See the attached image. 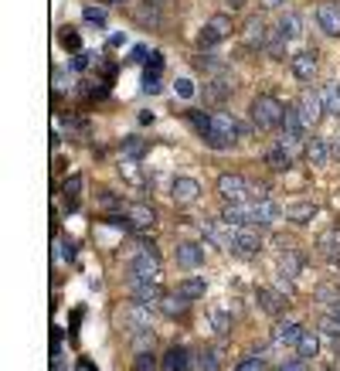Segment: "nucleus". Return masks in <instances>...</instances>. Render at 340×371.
<instances>
[{"instance_id":"nucleus-1","label":"nucleus","mask_w":340,"mask_h":371,"mask_svg":"<svg viewBox=\"0 0 340 371\" xmlns=\"http://www.w3.org/2000/svg\"><path fill=\"white\" fill-rule=\"evenodd\" d=\"M245 133V126L238 123L232 113H211V133L205 136V143L214 147V150H232L235 143H238V136Z\"/></svg>"},{"instance_id":"nucleus-2","label":"nucleus","mask_w":340,"mask_h":371,"mask_svg":"<svg viewBox=\"0 0 340 371\" xmlns=\"http://www.w3.org/2000/svg\"><path fill=\"white\" fill-rule=\"evenodd\" d=\"M283 116H286V106L276 99V96H269V92H262V96H255L252 99V123L258 129H279L283 126Z\"/></svg>"},{"instance_id":"nucleus-3","label":"nucleus","mask_w":340,"mask_h":371,"mask_svg":"<svg viewBox=\"0 0 340 371\" xmlns=\"http://www.w3.org/2000/svg\"><path fill=\"white\" fill-rule=\"evenodd\" d=\"M129 280H160V259L153 246H143L129 259Z\"/></svg>"},{"instance_id":"nucleus-4","label":"nucleus","mask_w":340,"mask_h":371,"mask_svg":"<svg viewBox=\"0 0 340 371\" xmlns=\"http://www.w3.org/2000/svg\"><path fill=\"white\" fill-rule=\"evenodd\" d=\"M214 191L221 194L225 205H242V201H249V181H245L242 174H221L218 184H214Z\"/></svg>"},{"instance_id":"nucleus-5","label":"nucleus","mask_w":340,"mask_h":371,"mask_svg":"<svg viewBox=\"0 0 340 371\" xmlns=\"http://www.w3.org/2000/svg\"><path fill=\"white\" fill-rule=\"evenodd\" d=\"M296 109H299V116H303V123H306V129L320 123V120H323V113H327V106H323V96H320V89H310V85H306V89L299 92Z\"/></svg>"},{"instance_id":"nucleus-6","label":"nucleus","mask_w":340,"mask_h":371,"mask_svg":"<svg viewBox=\"0 0 340 371\" xmlns=\"http://www.w3.org/2000/svg\"><path fill=\"white\" fill-rule=\"evenodd\" d=\"M228 35H232V17H228V14H214V17H208V24L201 28L198 44H201V51H205V48H214L218 42H225Z\"/></svg>"},{"instance_id":"nucleus-7","label":"nucleus","mask_w":340,"mask_h":371,"mask_svg":"<svg viewBox=\"0 0 340 371\" xmlns=\"http://www.w3.org/2000/svg\"><path fill=\"white\" fill-rule=\"evenodd\" d=\"M232 252H235V255H242V259H252V255L262 252V235L255 232V225H238V228H235Z\"/></svg>"},{"instance_id":"nucleus-8","label":"nucleus","mask_w":340,"mask_h":371,"mask_svg":"<svg viewBox=\"0 0 340 371\" xmlns=\"http://www.w3.org/2000/svg\"><path fill=\"white\" fill-rule=\"evenodd\" d=\"M129 296L133 303H143V307H160V300L167 296L164 287L157 280H129Z\"/></svg>"},{"instance_id":"nucleus-9","label":"nucleus","mask_w":340,"mask_h":371,"mask_svg":"<svg viewBox=\"0 0 340 371\" xmlns=\"http://www.w3.org/2000/svg\"><path fill=\"white\" fill-rule=\"evenodd\" d=\"M283 143L293 150V147H299V140H303V129H306V123H303V116H299L296 106H286V116H283Z\"/></svg>"},{"instance_id":"nucleus-10","label":"nucleus","mask_w":340,"mask_h":371,"mask_svg":"<svg viewBox=\"0 0 340 371\" xmlns=\"http://www.w3.org/2000/svg\"><path fill=\"white\" fill-rule=\"evenodd\" d=\"M170 198H173V205H194V201L201 198V184H198L194 177H173Z\"/></svg>"},{"instance_id":"nucleus-11","label":"nucleus","mask_w":340,"mask_h":371,"mask_svg":"<svg viewBox=\"0 0 340 371\" xmlns=\"http://www.w3.org/2000/svg\"><path fill=\"white\" fill-rule=\"evenodd\" d=\"M173 259H177L180 269H201L205 266V246H198V242H177Z\"/></svg>"},{"instance_id":"nucleus-12","label":"nucleus","mask_w":340,"mask_h":371,"mask_svg":"<svg viewBox=\"0 0 340 371\" xmlns=\"http://www.w3.org/2000/svg\"><path fill=\"white\" fill-rule=\"evenodd\" d=\"M317 24L323 28V35L340 38V3H334V0H323V3L317 7Z\"/></svg>"},{"instance_id":"nucleus-13","label":"nucleus","mask_w":340,"mask_h":371,"mask_svg":"<svg viewBox=\"0 0 340 371\" xmlns=\"http://www.w3.org/2000/svg\"><path fill=\"white\" fill-rule=\"evenodd\" d=\"M290 69H293V75H296L299 82H313V75H317V51H296L293 58H290Z\"/></svg>"},{"instance_id":"nucleus-14","label":"nucleus","mask_w":340,"mask_h":371,"mask_svg":"<svg viewBox=\"0 0 340 371\" xmlns=\"http://www.w3.org/2000/svg\"><path fill=\"white\" fill-rule=\"evenodd\" d=\"M136 24H140V28H147V31H160V28H164L160 3H153V0H143V3L136 7Z\"/></svg>"},{"instance_id":"nucleus-15","label":"nucleus","mask_w":340,"mask_h":371,"mask_svg":"<svg viewBox=\"0 0 340 371\" xmlns=\"http://www.w3.org/2000/svg\"><path fill=\"white\" fill-rule=\"evenodd\" d=\"M303 324H296V320H279L276 327H272V341L279 344V347H296L299 337H303Z\"/></svg>"},{"instance_id":"nucleus-16","label":"nucleus","mask_w":340,"mask_h":371,"mask_svg":"<svg viewBox=\"0 0 340 371\" xmlns=\"http://www.w3.org/2000/svg\"><path fill=\"white\" fill-rule=\"evenodd\" d=\"M242 42H245V48H252V51L265 48V44H269V24H265L262 17H252V21L245 24V31H242Z\"/></svg>"},{"instance_id":"nucleus-17","label":"nucleus","mask_w":340,"mask_h":371,"mask_svg":"<svg viewBox=\"0 0 340 371\" xmlns=\"http://www.w3.org/2000/svg\"><path fill=\"white\" fill-rule=\"evenodd\" d=\"M255 296H258V307H262L265 314H272V317H279V314L286 310V303H290L286 293H279V289H272V287H258Z\"/></svg>"},{"instance_id":"nucleus-18","label":"nucleus","mask_w":340,"mask_h":371,"mask_svg":"<svg viewBox=\"0 0 340 371\" xmlns=\"http://www.w3.org/2000/svg\"><path fill=\"white\" fill-rule=\"evenodd\" d=\"M276 31H279L286 42H296L299 35H303V17H299L296 10H283V14H279V24H276Z\"/></svg>"},{"instance_id":"nucleus-19","label":"nucleus","mask_w":340,"mask_h":371,"mask_svg":"<svg viewBox=\"0 0 340 371\" xmlns=\"http://www.w3.org/2000/svg\"><path fill=\"white\" fill-rule=\"evenodd\" d=\"M187 310H191V300H187V296H180L177 289H173V293H167V296L160 300V314H164V317H170V320L184 317Z\"/></svg>"},{"instance_id":"nucleus-20","label":"nucleus","mask_w":340,"mask_h":371,"mask_svg":"<svg viewBox=\"0 0 340 371\" xmlns=\"http://www.w3.org/2000/svg\"><path fill=\"white\" fill-rule=\"evenodd\" d=\"M330 154H334V150H330V143H327L323 136L306 140V161H310L313 167H323L327 161H330Z\"/></svg>"},{"instance_id":"nucleus-21","label":"nucleus","mask_w":340,"mask_h":371,"mask_svg":"<svg viewBox=\"0 0 340 371\" xmlns=\"http://www.w3.org/2000/svg\"><path fill=\"white\" fill-rule=\"evenodd\" d=\"M279 215H283V211H279V205H276L272 198H265V201H252V225H272Z\"/></svg>"},{"instance_id":"nucleus-22","label":"nucleus","mask_w":340,"mask_h":371,"mask_svg":"<svg viewBox=\"0 0 340 371\" xmlns=\"http://www.w3.org/2000/svg\"><path fill=\"white\" fill-rule=\"evenodd\" d=\"M265 164L272 167V170H290L293 167V150L286 143H276V147L265 150Z\"/></svg>"},{"instance_id":"nucleus-23","label":"nucleus","mask_w":340,"mask_h":371,"mask_svg":"<svg viewBox=\"0 0 340 371\" xmlns=\"http://www.w3.org/2000/svg\"><path fill=\"white\" fill-rule=\"evenodd\" d=\"M187 368H191V354H187V347L173 344L167 354H164V365H160V371H187Z\"/></svg>"},{"instance_id":"nucleus-24","label":"nucleus","mask_w":340,"mask_h":371,"mask_svg":"<svg viewBox=\"0 0 340 371\" xmlns=\"http://www.w3.org/2000/svg\"><path fill=\"white\" fill-rule=\"evenodd\" d=\"M126 218L133 228H150L157 221V211L150 205H126Z\"/></svg>"},{"instance_id":"nucleus-25","label":"nucleus","mask_w":340,"mask_h":371,"mask_svg":"<svg viewBox=\"0 0 340 371\" xmlns=\"http://www.w3.org/2000/svg\"><path fill=\"white\" fill-rule=\"evenodd\" d=\"M221 218L228 225H252V201H242V205H225Z\"/></svg>"},{"instance_id":"nucleus-26","label":"nucleus","mask_w":340,"mask_h":371,"mask_svg":"<svg viewBox=\"0 0 340 371\" xmlns=\"http://www.w3.org/2000/svg\"><path fill=\"white\" fill-rule=\"evenodd\" d=\"M191 371H221V358L211 347H201L198 354H191Z\"/></svg>"},{"instance_id":"nucleus-27","label":"nucleus","mask_w":340,"mask_h":371,"mask_svg":"<svg viewBox=\"0 0 340 371\" xmlns=\"http://www.w3.org/2000/svg\"><path fill=\"white\" fill-rule=\"evenodd\" d=\"M317 248H320L330 262H340V228L323 232V235H320V242H317Z\"/></svg>"},{"instance_id":"nucleus-28","label":"nucleus","mask_w":340,"mask_h":371,"mask_svg":"<svg viewBox=\"0 0 340 371\" xmlns=\"http://www.w3.org/2000/svg\"><path fill=\"white\" fill-rule=\"evenodd\" d=\"M126 324H129V334H133V330H150L153 327V320H150V307L133 303V310L126 314Z\"/></svg>"},{"instance_id":"nucleus-29","label":"nucleus","mask_w":340,"mask_h":371,"mask_svg":"<svg viewBox=\"0 0 340 371\" xmlns=\"http://www.w3.org/2000/svg\"><path fill=\"white\" fill-rule=\"evenodd\" d=\"M296 354L303 361H313L320 354V337L313 330H303V337H299V344H296Z\"/></svg>"},{"instance_id":"nucleus-30","label":"nucleus","mask_w":340,"mask_h":371,"mask_svg":"<svg viewBox=\"0 0 340 371\" xmlns=\"http://www.w3.org/2000/svg\"><path fill=\"white\" fill-rule=\"evenodd\" d=\"M205 289H208V283H205L201 276H187V280H180V283H177V293H180V296H187L191 303H194V300H201V296H205Z\"/></svg>"},{"instance_id":"nucleus-31","label":"nucleus","mask_w":340,"mask_h":371,"mask_svg":"<svg viewBox=\"0 0 340 371\" xmlns=\"http://www.w3.org/2000/svg\"><path fill=\"white\" fill-rule=\"evenodd\" d=\"M320 96H323V106L330 116H340V82H323L320 85Z\"/></svg>"},{"instance_id":"nucleus-32","label":"nucleus","mask_w":340,"mask_h":371,"mask_svg":"<svg viewBox=\"0 0 340 371\" xmlns=\"http://www.w3.org/2000/svg\"><path fill=\"white\" fill-rule=\"evenodd\" d=\"M313 215H317V205H313V201H299V205L286 208V218H290V221H296V225H306Z\"/></svg>"},{"instance_id":"nucleus-33","label":"nucleus","mask_w":340,"mask_h":371,"mask_svg":"<svg viewBox=\"0 0 340 371\" xmlns=\"http://www.w3.org/2000/svg\"><path fill=\"white\" fill-rule=\"evenodd\" d=\"M62 194H65V201H68V208H75V201H79V194H82V177L79 174H72L65 184H62Z\"/></svg>"},{"instance_id":"nucleus-34","label":"nucleus","mask_w":340,"mask_h":371,"mask_svg":"<svg viewBox=\"0 0 340 371\" xmlns=\"http://www.w3.org/2000/svg\"><path fill=\"white\" fill-rule=\"evenodd\" d=\"M232 96V82H225V79H211L208 82V99L211 102H225Z\"/></svg>"},{"instance_id":"nucleus-35","label":"nucleus","mask_w":340,"mask_h":371,"mask_svg":"<svg viewBox=\"0 0 340 371\" xmlns=\"http://www.w3.org/2000/svg\"><path fill=\"white\" fill-rule=\"evenodd\" d=\"M133 371H157V354H153V347H150V351H136Z\"/></svg>"},{"instance_id":"nucleus-36","label":"nucleus","mask_w":340,"mask_h":371,"mask_svg":"<svg viewBox=\"0 0 340 371\" xmlns=\"http://www.w3.org/2000/svg\"><path fill=\"white\" fill-rule=\"evenodd\" d=\"M147 154V143L140 140V136H129V140H123V157H129V161H140Z\"/></svg>"},{"instance_id":"nucleus-37","label":"nucleus","mask_w":340,"mask_h":371,"mask_svg":"<svg viewBox=\"0 0 340 371\" xmlns=\"http://www.w3.org/2000/svg\"><path fill=\"white\" fill-rule=\"evenodd\" d=\"M187 120H191V126L198 129V136H201V140L211 133V113H208V116H205V113H187Z\"/></svg>"},{"instance_id":"nucleus-38","label":"nucleus","mask_w":340,"mask_h":371,"mask_svg":"<svg viewBox=\"0 0 340 371\" xmlns=\"http://www.w3.org/2000/svg\"><path fill=\"white\" fill-rule=\"evenodd\" d=\"M82 21H85V24H95V28H106V10L88 3V7L82 10Z\"/></svg>"},{"instance_id":"nucleus-39","label":"nucleus","mask_w":340,"mask_h":371,"mask_svg":"<svg viewBox=\"0 0 340 371\" xmlns=\"http://www.w3.org/2000/svg\"><path fill=\"white\" fill-rule=\"evenodd\" d=\"M279 262H283V273H286V276H296L299 269H303V259H299L296 252H283Z\"/></svg>"},{"instance_id":"nucleus-40","label":"nucleus","mask_w":340,"mask_h":371,"mask_svg":"<svg viewBox=\"0 0 340 371\" xmlns=\"http://www.w3.org/2000/svg\"><path fill=\"white\" fill-rule=\"evenodd\" d=\"M265 51H269V58H283V51H286V38L276 31V35L269 38V44H265Z\"/></svg>"},{"instance_id":"nucleus-41","label":"nucleus","mask_w":340,"mask_h":371,"mask_svg":"<svg viewBox=\"0 0 340 371\" xmlns=\"http://www.w3.org/2000/svg\"><path fill=\"white\" fill-rule=\"evenodd\" d=\"M55 255H58V259H62V262H72V259H75V242H72V239H68V242H65V239H58V242H55Z\"/></svg>"},{"instance_id":"nucleus-42","label":"nucleus","mask_w":340,"mask_h":371,"mask_svg":"<svg viewBox=\"0 0 340 371\" xmlns=\"http://www.w3.org/2000/svg\"><path fill=\"white\" fill-rule=\"evenodd\" d=\"M147 72H150V75H160V72H164V51H150V58H147Z\"/></svg>"},{"instance_id":"nucleus-43","label":"nucleus","mask_w":340,"mask_h":371,"mask_svg":"<svg viewBox=\"0 0 340 371\" xmlns=\"http://www.w3.org/2000/svg\"><path fill=\"white\" fill-rule=\"evenodd\" d=\"M320 330H323V334H330V337H340V317L337 314L323 317V320H320Z\"/></svg>"},{"instance_id":"nucleus-44","label":"nucleus","mask_w":340,"mask_h":371,"mask_svg":"<svg viewBox=\"0 0 340 371\" xmlns=\"http://www.w3.org/2000/svg\"><path fill=\"white\" fill-rule=\"evenodd\" d=\"M164 85H160V75H150V72H143V92L147 96H157Z\"/></svg>"},{"instance_id":"nucleus-45","label":"nucleus","mask_w":340,"mask_h":371,"mask_svg":"<svg viewBox=\"0 0 340 371\" xmlns=\"http://www.w3.org/2000/svg\"><path fill=\"white\" fill-rule=\"evenodd\" d=\"M173 92H177L180 99H194V92H198V89H194V82H191V79H177Z\"/></svg>"},{"instance_id":"nucleus-46","label":"nucleus","mask_w":340,"mask_h":371,"mask_svg":"<svg viewBox=\"0 0 340 371\" xmlns=\"http://www.w3.org/2000/svg\"><path fill=\"white\" fill-rule=\"evenodd\" d=\"M317 300H323V303H340V289L337 287H317Z\"/></svg>"},{"instance_id":"nucleus-47","label":"nucleus","mask_w":340,"mask_h":371,"mask_svg":"<svg viewBox=\"0 0 340 371\" xmlns=\"http://www.w3.org/2000/svg\"><path fill=\"white\" fill-rule=\"evenodd\" d=\"M235 371H265V361H262L258 354H252V358L238 361V368H235Z\"/></svg>"},{"instance_id":"nucleus-48","label":"nucleus","mask_w":340,"mask_h":371,"mask_svg":"<svg viewBox=\"0 0 340 371\" xmlns=\"http://www.w3.org/2000/svg\"><path fill=\"white\" fill-rule=\"evenodd\" d=\"M269 198V184H249V201H265Z\"/></svg>"},{"instance_id":"nucleus-49","label":"nucleus","mask_w":340,"mask_h":371,"mask_svg":"<svg viewBox=\"0 0 340 371\" xmlns=\"http://www.w3.org/2000/svg\"><path fill=\"white\" fill-rule=\"evenodd\" d=\"M211 324H214V330H218V334H225V330L232 327V320H228L225 314H218V310L211 314Z\"/></svg>"},{"instance_id":"nucleus-50","label":"nucleus","mask_w":340,"mask_h":371,"mask_svg":"<svg viewBox=\"0 0 340 371\" xmlns=\"http://www.w3.org/2000/svg\"><path fill=\"white\" fill-rule=\"evenodd\" d=\"M88 62H92V58H88V51H79V55L72 58V69H75V72H85V69H88Z\"/></svg>"},{"instance_id":"nucleus-51","label":"nucleus","mask_w":340,"mask_h":371,"mask_svg":"<svg viewBox=\"0 0 340 371\" xmlns=\"http://www.w3.org/2000/svg\"><path fill=\"white\" fill-rule=\"evenodd\" d=\"M279 371H310V361L296 358V361H286V365H279Z\"/></svg>"},{"instance_id":"nucleus-52","label":"nucleus","mask_w":340,"mask_h":371,"mask_svg":"<svg viewBox=\"0 0 340 371\" xmlns=\"http://www.w3.org/2000/svg\"><path fill=\"white\" fill-rule=\"evenodd\" d=\"M62 44L65 48H79V35L75 31H62Z\"/></svg>"},{"instance_id":"nucleus-53","label":"nucleus","mask_w":340,"mask_h":371,"mask_svg":"<svg viewBox=\"0 0 340 371\" xmlns=\"http://www.w3.org/2000/svg\"><path fill=\"white\" fill-rule=\"evenodd\" d=\"M129 58H133V62H143V58H147V48H143V44H136V48H133V55H129Z\"/></svg>"},{"instance_id":"nucleus-54","label":"nucleus","mask_w":340,"mask_h":371,"mask_svg":"<svg viewBox=\"0 0 340 371\" xmlns=\"http://www.w3.org/2000/svg\"><path fill=\"white\" fill-rule=\"evenodd\" d=\"M262 7H269V10H276V7H283V0H262Z\"/></svg>"},{"instance_id":"nucleus-55","label":"nucleus","mask_w":340,"mask_h":371,"mask_svg":"<svg viewBox=\"0 0 340 371\" xmlns=\"http://www.w3.org/2000/svg\"><path fill=\"white\" fill-rule=\"evenodd\" d=\"M225 3H228V7H232V10H238V7H242V3H245V0H225Z\"/></svg>"},{"instance_id":"nucleus-56","label":"nucleus","mask_w":340,"mask_h":371,"mask_svg":"<svg viewBox=\"0 0 340 371\" xmlns=\"http://www.w3.org/2000/svg\"><path fill=\"white\" fill-rule=\"evenodd\" d=\"M330 150H334V154H337V157H340V136H337V143H334V147H330Z\"/></svg>"},{"instance_id":"nucleus-57","label":"nucleus","mask_w":340,"mask_h":371,"mask_svg":"<svg viewBox=\"0 0 340 371\" xmlns=\"http://www.w3.org/2000/svg\"><path fill=\"white\" fill-rule=\"evenodd\" d=\"M109 3H116V7H120V3H129V0H109Z\"/></svg>"},{"instance_id":"nucleus-58","label":"nucleus","mask_w":340,"mask_h":371,"mask_svg":"<svg viewBox=\"0 0 340 371\" xmlns=\"http://www.w3.org/2000/svg\"><path fill=\"white\" fill-rule=\"evenodd\" d=\"M334 314H337V317H340V303H337V307H334Z\"/></svg>"},{"instance_id":"nucleus-59","label":"nucleus","mask_w":340,"mask_h":371,"mask_svg":"<svg viewBox=\"0 0 340 371\" xmlns=\"http://www.w3.org/2000/svg\"><path fill=\"white\" fill-rule=\"evenodd\" d=\"M153 3H160V7H164V3H167V0H153Z\"/></svg>"}]
</instances>
